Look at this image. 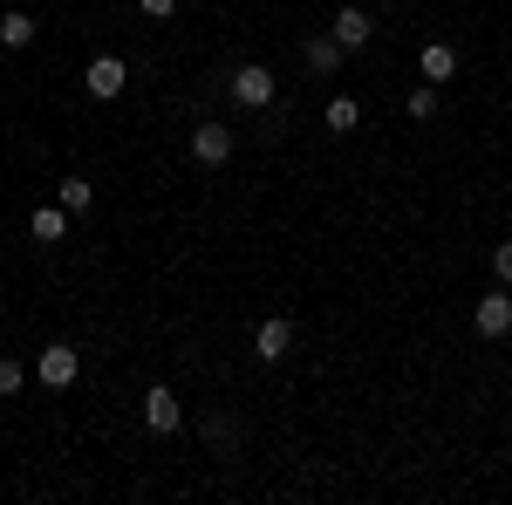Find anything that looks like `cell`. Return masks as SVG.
<instances>
[{"label": "cell", "mask_w": 512, "mask_h": 505, "mask_svg": "<svg viewBox=\"0 0 512 505\" xmlns=\"http://www.w3.org/2000/svg\"><path fill=\"white\" fill-rule=\"evenodd\" d=\"M233 103H239V110H267V103H274V69L246 62V69L233 76Z\"/></svg>", "instance_id": "obj_1"}, {"label": "cell", "mask_w": 512, "mask_h": 505, "mask_svg": "<svg viewBox=\"0 0 512 505\" xmlns=\"http://www.w3.org/2000/svg\"><path fill=\"white\" fill-rule=\"evenodd\" d=\"M76 369H82V355L69 349V342H48V349H41V383H48V389H69V383H76Z\"/></svg>", "instance_id": "obj_2"}, {"label": "cell", "mask_w": 512, "mask_h": 505, "mask_svg": "<svg viewBox=\"0 0 512 505\" xmlns=\"http://www.w3.org/2000/svg\"><path fill=\"white\" fill-rule=\"evenodd\" d=\"M192 157L198 164H226V157H233V130H226V123H198L192 130Z\"/></svg>", "instance_id": "obj_3"}, {"label": "cell", "mask_w": 512, "mask_h": 505, "mask_svg": "<svg viewBox=\"0 0 512 505\" xmlns=\"http://www.w3.org/2000/svg\"><path fill=\"white\" fill-rule=\"evenodd\" d=\"M472 321H478V335H485V342H499V335L512 328V294H485Z\"/></svg>", "instance_id": "obj_4"}, {"label": "cell", "mask_w": 512, "mask_h": 505, "mask_svg": "<svg viewBox=\"0 0 512 505\" xmlns=\"http://www.w3.org/2000/svg\"><path fill=\"white\" fill-rule=\"evenodd\" d=\"M144 424H151V430H178V424H185V403L158 383L151 396H144Z\"/></svg>", "instance_id": "obj_5"}, {"label": "cell", "mask_w": 512, "mask_h": 505, "mask_svg": "<svg viewBox=\"0 0 512 505\" xmlns=\"http://www.w3.org/2000/svg\"><path fill=\"white\" fill-rule=\"evenodd\" d=\"M328 35H335V41H342V48H349V55H355V48H369V35H376V21H369L362 7H342Z\"/></svg>", "instance_id": "obj_6"}, {"label": "cell", "mask_w": 512, "mask_h": 505, "mask_svg": "<svg viewBox=\"0 0 512 505\" xmlns=\"http://www.w3.org/2000/svg\"><path fill=\"white\" fill-rule=\"evenodd\" d=\"M82 82H89V96H123V82H130V69H123L117 55H96Z\"/></svg>", "instance_id": "obj_7"}, {"label": "cell", "mask_w": 512, "mask_h": 505, "mask_svg": "<svg viewBox=\"0 0 512 505\" xmlns=\"http://www.w3.org/2000/svg\"><path fill=\"white\" fill-rule=\"evenodd\" d=\"M294 349V321H260V335H253V355H260V362H280V355Z\"/></svg>", "instance_id": "obj_8"}, {"label": "cell", "mask_w": 512, "mask_h": 505, "mask_svg": "<svg viewBox=\"0 0 512 505\" xmlns=\"http://www.w3.org/2000/svg\"><path fill=\"white\" fill-rule=\"evenodd\" d=\"M417 69H424V82H451V76H458V48H444V41H431V48L417 55Z\"/></svg>", "instance_id": "obj_9"}, {"label": "cell", "mask_w": 512, "mask_h": 505, "mask_svg": "<svg viewBox=\"0 0 512 505\" xmlns=\"http://www.w3.org/2000/svg\"><path fill=\"white\" fill-rule=\"evenodd\" d=\"M342 55H349V48H342L335 35H315V41H308V69H315V76H335V69H342Z\"/></svg>", "instance_id": "obj_10"}, {"label": "cell", "mask_w": 512, "mask_h": 505, "mask_svg": "<svg viewBox=\"0 0 512 505\" xmlns=\"http://www.w3.org/2000/svg\"><path fill=\"white\" fill-rule=\"evenodd\" d=\"M28 233H35L41 246H55V239L69 233V212H62V205H48V212H35V226H28Z\"/></svg>", "instance_id": "obj_11"}, {"label": "cell", "mask_w": 512, "mask_h": 505, "mask_svg": "<svg viewBox=\"0 0 512 505\" xmlns=\"http://www.w3.org/2000/svg\"><path fill=\"white\" fill-rule=\"evenodd\" d=\"M0 41H7V48H28V41H35V21H28V14H7V21H0Z\"/></svg>", "instance_id": "obj_12"}, {"label": "cell", "mask_w": 512, "mask_h": 505, "mask_svg": "<svg viewBox=\"0 0 512 505\" xmlns=\"http://www.w3.org/2000/svg\"><path fill=\"white\" fill-rule=\"evenodd\" d=\"M403 110H410L417 123H431V117H437V82H424V89H410V103H403Z\"/></svg>", "instance_id": "obj_13"}, {"label": "cell", "mask_w": 512, "mask_h": 505, "mask_svg": "<svg viewBox=\"0 0 512 505\" xmlns=\"http://www.w3.org/2000/svg\"><path fill=\"white\" fill-rule=\"evenodd\" d=\"M89 185H82V178H62V212H69V219H76V212H89Z\"/></svg>", "instance_id": "obj_14"}, {"label": "cell", "mask_w": 512, "mask_h": 505, "mask_svg": "<svg viewBox=\"0 0 512 505\" xmlns=\"http://www.w3.org/2000/svg\"><path fill=\"white\" fill-rule=\"evenodd\" d=\"M355 123H362V110H355L349 96H335V103H328V130H355Z\"/></svg>", "instance_id": "obj_15"}, {"label": "cell", "mask_w": 512, "mask_h": 505, "mask_svg": "<svg viewBox=\"0 0 512 505\" xmlns=\"http://www.w3.org/2000/svg\"><path fill=\"white\" fill-rule=\"evenodd\" d=\"M14 389H21V362H7V355H0V396H14Z\"/></svg>", "instance_id": "obj_16"}, {"label": "cell", "mask_w": 512, "mask_h": 505, "mask_svg": "<svg viewBox=\"0 0 512 505\" xmlns=\"http://www.w3.org/2000/svg\"><path fill=\"white\" fill-rule=\"evenodd\" d=\"M492 273H499V280H506V287H512V239H506V246H499V253H492Z\"/></svg>", "instance_id": "obj_17"}, {"label": "cell", "mask_w": 512, "mask_h": 505, "mask_svg": "<svg viewBox=\"0 0 512 505\" xmlns=\"http://www.w3.org/2000/svg\"><path fill=\"white\" fill-rule=\"evenodd\" d=\"M137 7H144L151 21H171V14H178V0H137Z\"/></svg>", "instance_id": "obj_18"}]
</instances>
